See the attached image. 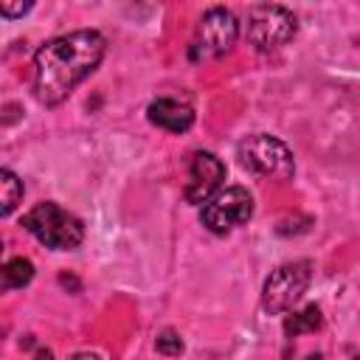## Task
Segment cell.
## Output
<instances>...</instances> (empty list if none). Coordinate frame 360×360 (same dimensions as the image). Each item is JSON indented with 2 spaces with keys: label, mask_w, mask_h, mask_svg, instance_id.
<instances>
[{
  "label": "cell",
  "mask_w": 360,
  "mask_h": 360,
  "mask_svg": "<svg viewBox=\"0 0 360 360\" xmlns=\"http://www.w3.org/2000/svg\"><path fill=\"white\" fill-rule=\"evenodd\" d=\"M107 39L96 28H79L48 39L34 53L31 93L42 107L62 104L104 59Z\"/></svg>",
  "instance_id": "1"
},
{
  "label": "cell",
  "mask_w": 360,
  "mask_h": 360,
  "mask_svg": "<svg viewBox=\"0 0 360 360\" xmlns=\"http://www.w3.org/2000/svg\"><path fill=\"white\" fill-rule=\"evenodd\" d=\"M20 225L51 250H76L84 239V225L76 214L65 211L59 202H37L22 214Z\"/></svg>",
  "instance_id": "2"
},
{
  "label": "cell",
  "mask_w": 360,
  "mask_h": 360,
  "mask_svg": "<svg viewBox=\"0 0 360 360\" xmlns=\"http://www.w3.org/2000/svg\"><path fill=\"white\" fill-rule=\"evenodd\" d=\"M236 158L242 169H248L256 177H273V180H290L295 174V158L284 141L267 132L248 135L236 146Z\"/></svg>",
  "instance_id": "3"
},
{
  "label": "cell",
  "mask_w": 360,
  "mask_h": 360,
  "mask_svg": "<svg viewBox=\"0 0 360 360\" xmlns=\"http://www.w3.org/2000/svg\"><path fill=\"white\" fill-rule=\"evenodd\" d=\"M298 31V20L278 3H259L248 11V42L259 53H273L287 45Z\"/></svg>",
  "instance_id": "4"
},
{
  "label": "cell",
  "mask_w": 360,
  "mask_h": 360,
  "mask_svg": "<svg viewBox=\"0 0 360 360\" xmlns=\"http://www.w3.org/2000/svg\"><path fill=\"white\" fill-rule=\"evenodd\" d=\"M312 281V262L309 259H295L287 264H278L262 287V309L267 315H281L287 312L309 287Z\"/></svg>",
  "instance_id": "5"
},
{
  "label": "cell",
  "mask_w": 360,
  "mask_h": 360,
  "mask_svg": "<svg viewBox=\"0 0 360 360\" xmlns=\"http://www.w3.org/2000/svg\"><path fill=\"white\" fill-rule=\"evenodd\" d=\"M236 37H239L236 17L228 8L214 6V8H208L200 17L197 31H194V39H191V48H188V56L194 62L219 59V56H225L236 45Z\"/></svg>",
  "instance_id": "6"
},
{
  "label": "cell",
  "mask_w": 360,
  "mask_h": 360,
  "mask_svg": "<svg viewBox=\"0 0 360 360\" xmlns=\"http://www.w3.org/2000/svg\"><path fill=\"white\" fill-rule=\"evenodd\" d=\"M253 217V197L248 188L242 186H228L222 188L217 197H211L202 211H200V222L217 233V236H225L231 233L233 228L245 225L248 219Z\"/></svg>",
  "instance_id": "7"
},
{
  "label": "cell",
  "mask_w": 360,
  "mask_h": 360,
  "mask_svg": "<svg viewBox=\"0 0 360 360\" xmlns=\"http://www.w3.org/2000/svg\"><path fill=\"white\" fill-rule=\"evenodd\" d=\"M222 180H225V163L211 152H194L188 160V183L183 188L186 202L191 205L208 202L222 191Z\"/></svg>",
  "instance_id": "8"
},
{
  "label": "cell",
  "mask_w": 360,
  "mask_h": 360,
  "mask_svg": "<svg viewBox=\"0 0 360 360\" xmlns=\"http://www.w3.org/2000/svg\"><path fill=\"white\" fill-rule=\"evenodd\" d=\"M146 118H149L155 127L180 135V132L191 129V124H194V110H191L188 104L177 101V98H155V101L146 107Z\"/></svg>",
  "instance_id": "9"
},
{
  "label": "cell",
  "mask_w": 360,
  "mask_h": 360,
  "mask_svg": "<svg viewBox=\"0 0 360 360\" xmlns=\"http://www.w3.org/2000/svg\"><path fill=\"white\" fill-rule=\"evenodd\" d=\"M323 326V315H321V307L318 304H307L304 309L298 312H290L284 318V335L292 340V338H301V335H312Z\"/></svg>",
  "instance_id": "10"
},
{
  "label": "cell",
  "mask_w": 360,
  "mask_h": 360,
  "mask_svg": "<svg viewBox=\"0 0 360 360\" xmlns=\"http://www.w3.org/2000/svg\"><path fill=\"white\" fill-rule=\"evenodd\" d=\"M22 180L11 169H0V214L8 217L20 202H22Z\"/></svg>",
  "instance_id": "11"
},
{
  "label": "cell",
  "mask_w": 360,
  "mask_h": 360,
  "mask_svg": "<svg viewBox=\"0 0 360 360\" xmlns=\"http://www.w3.org/2000/svg\"><path fill=\"white\" fill-rule=\"evenodd\" d=\"M34 278V264L31 259L14 256L3 264V290H20Z\"/></svg>",
  "instance_id": "12"
},
{
  "label": "cell",
  "mask_w": 360,
  "mask_h": 360,
  "mask_svg": "<svg viewBox=\"0 0 360 360\" xmlns=\"http://www.w3.org/2000/svg\"><path fill=\"white\" fill-rule=\"evenodd\" d=\"M155 349L160 354H166V357H177V354H183V340H180V335L174 329H163L158 335V340H155Z\"/></svg>",
  "instance_id": "13"
},
{
  "label": "cell",
  "mask_w": 360,
  "mask_h": 360,
  "mask_svg": "<svg viewBox=\"0 0 360 360\" xmlns=\"http://www.w3.org/2000/svg\"><path fill=\"white\" fill-rule=\"evenodd\" d=\"M34 8V3H20V6H14V3H8V0H3L0 3V14L6 17V20H14V17H22L25 11H31Z\"/></svg>",
  "instance_id": "14"
},
{
  "label": "cell",
  "mask_w": 360,
  "mask_h": 360,
  "mask_svg": "<svg viewBox=\"0 0 360 360\" xmlns=\"http://www.w3.org/2000/svg\"><path fill=\"white\" fill-rule=\"evenodd\" d=\"M68 360H101L96 352H76V354H70Z\"/></svg>",
  "instance_id": "15"
},
{
  "label": "cell",
  "mask_w": 360,
  "mask_h": 360,
  "mask_svg": "<svg viewBox=\"0 0 360 360\" xmlns=\"http://www.w3.org/2000/svg\"><path fill=\"white\" fill-rule=\"evenodd\" d=\"M37 360H51V352H48V349H39V352H37Z\"/></svg>",
  "instance_id": "16"
},
{
  "label": "cell",
  "mask_w": 360,
  "mask_h": 360,
  "mask_svg": "<svg viewBox=\"0 0 360 360\" xmlns=\"http://www.w3.org/2000/svg\"><path fill=\"white\" fill-rule=\"evenodd\" d=\"M354 360H360V357H354Z\"/></svg>",
  "instance_id": "17"
}]
</instances>
